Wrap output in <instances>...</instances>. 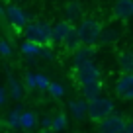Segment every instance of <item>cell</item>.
<instances>
[{"label":"cell","mask_w":133,"mask_h":133,"mask_svg":"<svg viewBox=\"0 0 133 133\" xmlns=\"http://www.w3.org/2000/svg\"><path fill=\"white\" fill-rule=\"evenodd\" d=\"M76 29H78V37H80V41H82L84 47H94V43L100 41L102 31H104V28H102V24H100V20L90 18V16L82 18L80 24L76 25Z\"/></svg>","instance_id":"cell-1"},{"label":"cell","mask_w":133,"mask_h":133,"mask_svg":"<svg viewBox=\"0 0 133 133\" xmlns=\"http://www.w3.org/2000/svg\"><path fill=\"white\" fill-rule=\"evenodd\" d=\"M25 37H28V41L37 43L41 47H51V43H55L53 25H49L47 22H31L25 28Z\"/></svg>","instance_id":"cell-2"},{"label":"cell","mask_w":133,"mask_h":133,"mask_svg":"<svg viewBox=\"0 0 133 133\" xmlns=\"http://www.w3.org/2000/svg\"><path fill=\"white\" fill-rule=\"evenodd\" d=\"M114 116V102L106 96H100V98L88 102V117H90L94 123H102L108 117Z\"/></svg>","instance_id":"cell-3"},{"label":"cell","mask_w":133,"mask_h":133,"mask_svg":"<svg viewBox=\"0 0 133 133\" xmlns=\"http://www.w3.org/2000/svg\"><path fill=\"white\" fill-rule=\"evenodd\" d=\"M75 80L80 84V88L88 86V84H96L100 82V69L94 65V61L78 65L75 66Z\"/></svg>","instance_id":"cell-4"},{"label":"cell","mask_w":133,"mask_h":133,"mask_svg":"<svg viewBox=\"0 0 133 133\" xmlns=\"http://www.w3.org/2000/svg\"><path fill=\"white\" fill-rule=\"evenodd\" d=\"M2 14L8 18V22L16 29H24V31H25V28L29 25L28 24V14H25L20 6H16V4H8L6 10H2Z\"/></svg>","instance_id":"cell-5"},{"label":"cell","mask_w":133,"mask_h":133,"mask_svg":"<svg viewBox=\"0 0 133 133\" xmlns=\"http://www.w3.org/2000/svg\"><path fill=\"white\" fill-rule=\"evenodd\" d=\"M127 121L129 119H125L123 116L114 114L112 117H108L106 121H102V123L98 125V133H125Z\"/></svg>","instance_id":"cell-6"},{"label":"cell","mask_w":133,"mask_h":133,"mask_svg":"<svg viewBox=\"0 0 133 133\" xmlns=\"http://www.w3.org/2000/svg\"><path fill=\"white\" fill-rule=\"evenodd\" d=\"M116 90L117 98L121 100H133V75H121L119 78L116 80Z\"/></svg>","instance_id":"cell-7"},{"label":"cell","mask_w":133,"mask_h":133,"mask_svg":"<svg viewBox=\"0 0 133 133\" xmlns=\"http://www.w3.org/2000/svg\"><path fill=\"white\" fill-rule=\"evenodd\" d=\"M112 16H114V20L127 22L133 16V0H117V2H114Z\"/></svg>","instance_id":"cell-8"},{"label":"cell","mask_w":133,"mask_h":133,"mask_svg":"<svg viewBox=\"0 0 133 133\" xmlns=\"http://www.w3.org/2000/svg\"><path fill=\"white\" fill-rule=\"evenodd\" d=\"M75 28H76V25H72L69 20L57 22V24L53 25V39H55V43H63V41H65V37H66V35H69Z\"/></svg>","instance_id":"cell-9"},{"label":"cell","mask_w":133,"mask_h":133,"mask_svg":"<svg viewBox=\"0 0 133 133\" xmlns=\"http://www.w3.org/2000/svg\"><path fill=\"white\" fill-rule=\"evenodd\" d=\"M117 65L121 75H133V51H121L117 55Z\"/></svg>","instance_id":"cell-10"},{"label":"cell","mask_w":133,"mask_h":133,"mask_svg":"<svg viewBox=\"0 0 133 133\" xmlns=\"http://www.w3.org/2000/svg\"><path fill=\"white\" fill-rule=\"evenodd\" d=\"M69 108H71V114L76 119H82L88 116V102H84V100H71Z\"/></svg>","instance_id":"cell-11"},{"label":"cell","mask_w":133,"mask_h":133,"mask_svg":"<svg viewBox=\"0 0 133 133\" xmlns=\"http://www.w3.org/2000/svg\"><path fill=\"white\" fill-rule=\"evenodd\" d=\"M92 57H94V47H84V45H82V47H80V49L75 53V66L94 61Z\"/></svg>","instance_id":"cell-12"},{"label":"cell","mask_w":133,"mask_h":133,"mask_svg":"<svg viewBox=\"0 0 133 133\" xmlns=\"http://www.w3.org/2000/svg\"><path fill=\"white\" fill-rule=\"evenodd\" d=\"M22 114H24V110H20V108H14V110H10L8 114H6V125H8L10 129H18V127H22Z\"/></svg>","instance_id":"cell-13"},{"label":"cell","mask_w":133,"mask_h":133,"mask_svg":"<svg viewBox=\"0 0 133 133\" xmlns=\"http://www.w3.org/2000/svg\"><path fill=\"white\" fill-rule=\"evenodd\" d=\"M8 94H10V98L12 100H22V96H24V92H22V86H20V82H18V80H14L12 76H10L8 78Z\"/></svg>","instance_id":"cell-14"},{"label":"cell","mask_w":133,"mask_h":133,"mask_svg":"<svg viewBox=\"0 0 133 133\" xmlns=\"http://www.w3.org/2000/svg\"><path fill=\"white\" fill-rule=\"evenodd\" d=\"M117 39H119V29L116 28H106L104 31H102V37H100V43H116Z\"/></svg>","instance_id":"cell-15"},{"label":"cell","mask_w":133,"mask_h":133,"mask_svg":"<svg viewBox=\"0 0 133 133\" xmlns=\"http://www.w3.org/2000/svg\"><path fill=\"white\" fill-rule=\"evenodd\" d=\"M22 53H24V55H31V57H35V55H43V47L25 39V41L22 43Z\"/></svg>","instance_id":"cell-16"},{"label":"cell","mask_w":133,"mask_h":133,"mask_svg":"<svg viewBox=\"0 0 133 133\" xmlns=\"http://www.w3.org/2000/svg\"><path fill=\"white\" fill-rule=\"evenodd\" d=\"M100 90H102V86H100V82H96V84H88V86H84L82 94H84V98H86L88 102H92V100L100 98Z\"/></svg>","instance_id":"cell-17"},{"label":"cell","mask_w":133,"mask_h":133,"mask_svg":"<svg viewBox=\"0 0 133 133\" xmlns=\"http://www.w3.org/2000/svg\"><path fill=\"white\" fill-rule=\"evenodd\" d=\"M65 10H66L69 20H76L78 16H82V4L80 2H66Z\"/></svg>","instance_id":"cell-18"},{"label":"cell","mask_w":133,"mask_h":133,"mask_svg":"<svg viewBox=\"0 0 133 133\" xmlns=\"http://www.w3.org/2000/svg\"><path fill=\"white\" fill-rule=\"evenodd\" d=\"M37 125V117H35V114L29 112V110H24V114H22V127L24 129H33Z\"/></svg>","instance_id":"cell-19"},{"label":"cell","mask_w":133,"mask_h":133,"mask_svg":"<svg viewBox=\"0 0 133 133\" xmlns=\"http://www.w3.org/2000/svg\"><path fill=\"white\" fill-rule=\"evenodd\" d=\"M63 129H66V116L65 114H57V116L53 117V127H51V131H63Z\"/></svg>","instance_id":"cell-20"},{"label":"cell","mask_w":133,"mask_h":133,"mask_svg":"<svg viewBox=\"0 0 133 133\" xmlns=\"http://www.w3.org/2000/svg\"><path fill=\"white\" fill-rule=\"evenodd\" d=\"M49 92H51V96H53V98H63V94H65V88H63L59 82H51Z\"/></svg>","instance_id":"cell-21"},{"label":"cell","mask_w":133,"mask_h":133,"mask_svg":"<svg viewBox=\"0 0 133 133\" xmlns=\"http://www.w3.org/2000/svg\"><path fill=\"white\" fill-rule=\"evenodd\" d=\"M0 53H2V57H4V59H8L10 55H12V49H10V43L6 41V39H2V41H0Z\"/></svg>","instance_id":"cell-22"},{"label":"cell","mask_w":133,"mask_h":133,"mask_svg":"<svg viewBox=\"0 0 133 133\" xmlns=\"http://www.w3.org/2000/svg\"><path fill=\"white\" fill-rule=\"evenodd\" d=\"M25 86L28 88H37V75L28 72V75H25Z\"/></svg>","instance_id":"cell-23"},{"label":"cell","mask_w":133,"mask_h":133,"mask_svg":"<svg viewBox=\"0 0 133 133\" xmlns=\"http://www.w3.org/2000/svg\"><path fill=\"white\" fill-rule=\"evenodd\" d=\"M8 88H2V90H0V104H2V106H6V102H8Z\"/></svg>","instance_id":"cell-24"},{"label":"cell","mask_w":133,"mask_h":133,"mask_svg":"<svg viewBox=\"0 0 133 133\" xmlns=\"http://www.w3.org/2000/svg\"><path fill=\"white\" fill-rule=\"evenodd\" d=\"M125 133H133V117L127 121V129H125Z\"/></svg>","instance_id":"cell-25"},{"label":"cell","mask_w":133,"mask_h":133,"mask_svg":"<svg viewBox=\"0 0 133 133\" xmlns=\"http://www.w3.org/2000/svg\"><path fill=\"white\" fill-rule=\"evenodd\" d=\"M45 133H47V131H45Z\"/></svg>","instance_id":"cell-26"}]
</instances>
